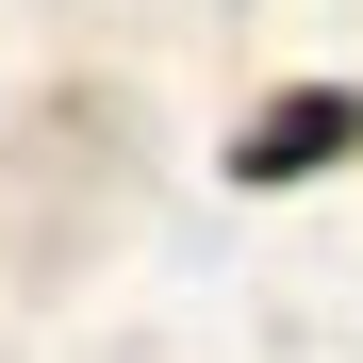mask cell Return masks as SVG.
<instances>
[{
  "mask_svg": "<svg viewBox=\"0 0 363 363\" xmlns=\"http://www.w3.org/2000/svg\"><path fill=\"white\" fill-rule=\"evenodd\" d=\"M347 149H363V83H297V99H264L248 133H231V182L281 199V182H314V165H347Z\"/></svg>",
  "mask_w": 363,
  "mask_h": 363,
  "instance_id": "cell-1",
  "label": "cell"
}]
</instances>
